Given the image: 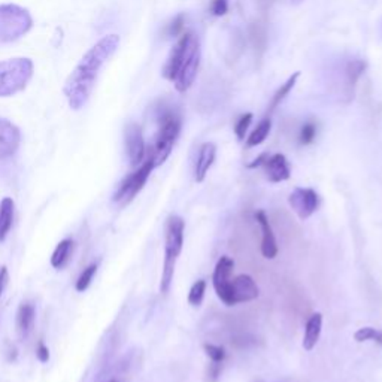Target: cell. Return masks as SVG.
<instances>
[{
    "instance_id": "6da1fadb",
    "label": "cell",
    "mask_w": 382,
    "mask_h": 382,
    "mask_svg": "<svg viewBox=\"0 0 382 382\" xmlns=\"http://www.w3.org/2000/svg\"><path fill=\"white\" fill-rule=\"evenodd\" d=\"M118 45V35H108L102 37L98 44L93 45L84 54L69 78L66 79L63 93L74 111H79L81 108L86 106L103 64L114 56Z\"/></svg>"
},
{
    "instance_id": "7a4b0ae2",
    "label": "cell",
    "mask_w": 382,
    "mask_h": 382,
    "mask_svg": "<svg viewBox=\"0 0 382 382\" xmlns=\"http://www.w3.org/2000/svg\"><path fill=\"white\" fill-rule=\"evenodd\" d=\"M157 122L158 130L153 146L149 148L146 154L154 160L156 168L165 163L173 149V145L178 139L183 127V118L178 109L172 105L161 103L157 108Z\"/></svg>"
},
{
    "instance_id": "3957f363",
    "label": "cell",
    "mask_w": 382,
    "mask_h": 382,
    "mask_svg": "<svg viewBox=\"0 0 382 382\" xmlns=\"http://www.w3.org/2000/svg\"><path fill=\"white\" fill-rule=\"evenodd\" d=\"M185 221L180 215H170L165 224V260H163V272L160 281V293L166 296L175 275L176 262L183 253L184 247Z\"/></svg>"
},
{
    "instance_id": "277c9868",
    "label": "cell",
    "mask_w": 382,
    "mask_h": 382,
    "mask_svg": "<svg viewBox=\"0 0 382 382\" xmlns=\"http://www.w3.org/2000/svg\"><path fill=\"white\" fill-rule=\"evenodd\" d=\"M33 76V62L30 59H9L0 62V98L23 91Z\"/></svg>"
},
{
    "instance_id": "5b68a950",
    "label": "cell",
    "mask_w": 382,
    "mask_h": 382,
    "mask_svg": "<svg viewBox=\"0 0 382 382\" xmlns=\"http://www.w3.org/2000/svg\"><path fill=\"white\" fill-rule=\"evenodd\" d=\"M32 16L18 5H0V44L13 42L32 29Z\"/></svg>"
},
{
    "instance_id": "8992f818",
    "label": "cell",
    "mask_w": 382,
    "mask_h": 382,
    "mask_svg": "<svg viewBox=\"0 0 382 382\" xmlns=\"http://www.w3.org/2000/svg\"><path fill=\"white\" fill-rule=\"evenodd\" d=\"M156 168L154 160L146 154V158L141 166H138L134 172L127 175L125 180L121 181L118 185L115 195H114V202L120 204H127L130 203L136 196H138L139 191L145 187L149 175H151L153 169Z\"/></svg>"
},
{
    "instance_id": "52a82bcc",
    "label": "cell",
    "mask_w": 382,
    "mask_h": 382,
    "mask_svg": "<svg viewBox=\"0 0 382 382\" xmlns=\"http://www.w3.org/2000/svg\"><path fill=\"white\" fill-rule=\"evenodd\" d=\"M200 57H202V52H200L199 37L193 33V36H191L190 39L185 59L181 64V69L178 75H176V79L173 81L175 88L180 93H185L191 86H193L199 72V67H200Z\"/></svg>"
},
{
    "instance_id": "ba28073f",
    "label": "cell",
    "mask_w": 382,
    "mask_h": 382,
    "mask_svg": "<svg viewBox=\"0 0 382 382\" xmlns=\"http://www.w3.org/2000/svg\"><path fill=\"white\" fill-rule=\"evenodd\" d=\"M289 203L294 214L300 218V220L305 221L317 212L320 207V196L317 191L312 188L296 187L289 197Z\"/></svg>"
},
{
    "instance_id": "9c48e42d",
    "label": "cell",
    "mask_w": 382,
    "mask_h": 382,
    "mask_svg": "<svg viewBox=\"0 0 382 382\" xmlns=\"http://www.w3.org/2000/svg\"><path fill=\"white\" fill-rule=\"evenodd\" d=\"M125 144L126 153L129 157L130 165L133 168L141 166L146 158V145L144 139L142 127L138 122H129L125 129Z\"/></svg>"
},
{
    "instance_id": "30bf717a",
    "label": "cell",
    "mask_w": 382,
    "mask_h": 382,
    "mask_svg": "<svg viewBox=\"0 0 382 382\" xmlns=\"http://www.w3.org/2000/svg\"><path fill=\"white\" fill-rule=\"evenodd\" d=\"M260 294V290L250 275H238L231 279L228 290V306H235L239 303L253 302Z\"/></svg>"
},
{
    "instance_id": "8fae6325",
    "label": "cell",
    "mask_w": 382,
    "mask_h": 382,
    "mask_svg": "<svg viewBox=\"0 0 382 382\" xmlns=\"http://www.w3.org/2000/svg\"><path fill=\"white\" fill-rule=\"evenodd\" d=\"M233 269H235V262L231 260L230 257L223 255L220 260L216 262L215 269H214V275H212V284L216 296L220 297L221 302L228 306V290H230V284H231V275H233Z\"/></svg>"
},
{
    "instance_id": "7c38bea8",
    "label": "cell",
    "mask_w": 382,
    "mask_h": 382,
    "mask_svg": "<svg viewBox=\"0 0 382 382\" xmlns=\"http://www.w3.org/2000/svg\"><path fill=\"white\" fill-rule=\"evenodd\" d=\"M191 36H193V32H185L180 36L178 42L175 44V47L172 48V51L169 54L165 67H163V76H165L168 81H172V83L176 79V75H178V72L181 69V64L185 59Z\"/></svg>"
},
{
    "instance_id": "4fadbf2b",
    "label": "cell",
    "mask_w": 382,
    "mask_h": 382,
    "mask_svg": "<svg viewBox=\"0 0 382 382\" xmlns=\"http://www.w3.org/2000/svg\"><path fill=\"white\" fill-rule=\"evenodd\" d=\"M21 142L20 129L9 120L0 118V160L12 157Z\"/></svg>"
},
{
    "instance_id": "5bb4252c",
    "label": "cell",
    "mask_w": 382,
    "mask_h": 382,
    "mask_svg": "<svg viewBox=\"0 0 382 382\" xmlns=\"http://www.w3.org/2000/svg\"><path fill=\"white\" fill-rule=\"evenodd\" d=\"M262 168H265L267 180L270 183H274V184L286 181L291 175L290 163H289V160H286V157L284 154L267 156V158L263 163Z\"/></svg>"
},
{
    "instance_id": "9a60e30c",
    "label": "cell",
    "mask_w": 382,
    "mask_h": 382,
    "mask_svg": "<svg viewBox=\"0 0 382 382\" xmlns=\"http://www.w3.org/2000/svg\"><path fill=\"white\" fill-rule=\"evenodd\" d=\"M255 220L257 223L260 224L262 228V254L267 260H272V258H275L278 255V243H277V238L274 230H272V226L269 223V218L266 215L265 211H257L255 212Z\"/></svg>"
},
{
    "instance_id": "2e32d148",
    "label": "cell",
    "mask_w": 382,
    "mask_h": 382,
    "mask_svg": "<svg viewBox=\"0 0 382 382\" xmlns=\"http://www.w3.org/2000/svg\"><path fill=\"white\" fill-rule=\"evenodd\" d=\"M215 156H216V146L212 142L202 144V146L199 149L196 168H195V181L196 183L200 184L204 181V178H207V175L215 161Z\"/></svg>"
},
{
    "instance_id": "e0dca14e",
    "label": "cell",
    "mask_w": 382,
    "mask_h": 382,
    "mask_svg": "<svg viewBox=\"0 0 382 382\" xmlns=\"http://www.w3.org/2000/svg\"><path fill=\"white\" fill-rule=\"evenodd\" d=\"M366 62L361 59H352L345 63L344 67V93L351 99L354 94V88H356L359 79L366 71Z\"/></svg>"
},
{
    "instance_id": "ac0fdd59",
    "label": "cell",
    "mask_w": 382,
    "mask_h": 382,
    "mask_svg": "<svg viewBox=\"0 0 382 382\" xmlns=\"http://www.w3.org/2000/svg\"><path fill=\"white\" fill-rule=\"evenodd\" d=\"M36 309L32 302H23L17 311V333L21 340L30 336L35 325Z\"/></svg>"
},
{
    "instance_id": "d6986e66",
    "label": "cell",
    "mask_w": 382,
    "mask_h": 382,
    "mask_svg": "<svg viewBox=\"0 0 382 382\" xmlns=\"http://www.w3.org/2000/svg\"><path fill=\"white\" fill-rule=\"evenodd\" d=\"M323 332V313L316 312L309 317L306 327H305V335H303V348L306 351H312L317 347L320 336Z\"/></svg>"
},
{
    "instance_id": "ffe728a7",
    "label": "cell",
    "mask_w": 382,
    "mask_h": 382,
    "mask_svg": "<svg viewBox=\"0 0 382 382\" xmlns=\"http://www.w3.org/2000/svg\"><path fill=\"white\" fill-rule=\"evenodd\" d=\"M13 214H16V202L11 197H4L0 202V243L5 242L12 228Z\"/></svg>"
},
{
    "instance_id": "44dd1931",
    "label": "cell",
    "mask_w": 382,
    "mask_h": 382,
    "mask_svg": "<svg viewBox=\"0 0 382 382\" xmlns=\"http://www.w3.org/2000/svg\"><path fill=\"white\" fill-rule=\"evenodd\" d=\"M72 248H74L72 239H63L51 255V266L54 269H63L67 265V262H69Z\"/></svg>"
},
{
    "instance_id": "7402d4cb",
    "label": "cell",
    "mask_w": 382,
    "mask_h": 382,
    "mask_svg": "<svg viewBox=\"0 0 382 382\" xmlns=\"http://www.w3.org/2000/svg\"><path fill=\"white\" fill-rule=\"evenodd\" d=\"M300 78V72H296L293 74L289 79L285 81V83L277 90V93L274 94V98H272L270 100V105H269V109H267V114L270 112H274L275 109L284 102V99L286 98V96L290 94V91L294 88V86L297 84V79Z\"/></svg>"
},
{
    "instance_id": "603a6c76",
    "label": "cell",
    "mask_w": 382,
    "mask_h": 382,
    "mask_svg": "<svg viewBox=\"0 0 382 382\" xmlns=\"http://www.w3.org/2000/svg\"><path fill=\"white\" fill-rule=\"evenodd\" d=\"M270 129H272V121H270V118L266 117L260 122H258V126L251 132L250 138L247 139V146L253 148V146L263 144L267 139Z\"/></svg>"
},
{
    "instance_id": "cb8c5ba5",
    "label": "cell",
    "mask_w": 382,
    "mask_h": 382,
    "mask_svg": "<svg viewBox=\"0 0 382 382\" xmlns=\"http://www.w3.org/2000/svg\"><path fill=\"white\" fill-rule=\"evenodd\" d=\"M204 293H207V281L204 279H199L196 281L193 285H191L190 293H188V303L191 306H200L203 299H204Z\"/></svg>"
},
{
    "instance_id": "d4e9b609",
    "label": "cell",
    "mask_w": 382,
    "mask_h": 382,
    "mask_svg": "<svg viewBox=\"0 0 382 382\" xmlns=\"http://www.w3.org/2000/svg\"><path fill=\"white\" fill-rule=\"evenodd\" d=\"M354 339L356 342H367V340H374V342H378L382 345V332L378 329H374V327H361L356 333H354Z\"/></svg>"
},
{
    "instance_id": "484cf974",
    "label": "cell",
    "mask_w": 382,
    "mask_h": 382,
    "mask_svg": "<svg viewBox=\"0 0 382 382\" xmlns=\"http://www.w3.org/2000/svg\"><path fill=\"white\" fill-rule=\"evenodd\" d=\"M96 272H98V265H96V263L90 265L88 267H86L83 270V274L79 275V278H78V281L75 284L76 291L83 293V291H86L88 289L91 281H93V278H94V275H96Z\"/></svg>"
},
{
    "instance_id": "4316f807",
    "label": "cell",
    "mask_w": 382,
    "mask_h": 382,
    "mask_svg": "<svg viewBox=\"0 0 382 382\" xmlns=\"http://www.w3.org/2000/svg\"><path fill=\"white\" fill-rule=\"evenodd\" d=\"M317 138V122L316 121H306L300 129L299 133V142L302 145H311Z\"/></svg>"
},
{
    "instance_id": "83f0119b",
    "label": "cell",
    "mask_w": 382,
    "mask_h": 382,
    "mask_svg": "<svg viewBox=\"0 0 382 382\" xmlns=\"http://www.w3.org/2000/svg\"><path fill=\"white\" fill-rule=\"evenodd\" d=\"M204 352H207L208 359L211 360V363L215 364H221L226 359V351L223 347H218L214 344H204Z\"/></svg>"
},
{
    "instance_id": "f1b7e54d",
    "label": "cell",
    "mask_w": 382,
    "mask_h": 382,
    "mask_svg": "<svg viewBox=\"0 0 382 382\" xmlns=\"http://www.w3.org/2000/svg\"><path fill=\"white\" fill-rule=\"evenodd\" d=\"M251 121H253V114L251 112H247L241 115L238 120H236V125H235V133L238 136L239 141H243L245 139V134H247L250 126H251Z\"/></svg>"
},
{
    "instance_id": "f546056e",
    "label": "cell",
    "mask_w": 382,
    "mask_h": 382,
    "mask_svg": "<svg viewBox=\"0 0 382 382\" xmlns=\"http://www.w3.org/2000/svg\"><path fill=\"white\" fill-rule=\"evenodd\" d=\"M184 24H185V17L183 16V13H180V16H176L166 27V35L169 37H176V36H181L183 32H184Z\"/></svg>"
},
{
    "instance_id": "4dcf8cb0",
    "label": "cell",
    "mask_w": 382,
    "mask_h": 382,
    "mask_svg": "<svg viewBox=\"0 0 382 382\" xmlns=\"http://www.w3.org/2000/svg\"><path fill=\"white\" fill-rule=\"evenodd\" d=\"M209 11L215 17H223L228 11V0H211Z\"/></svg>"
},
{
    "instance_id": "1f68e13d",
    "label": "cell",
    "mask_w": 382,
    "mask_h": 382,
    "mask_svg": "<svg viewBox=\"0 0 382 382\" xmlns=\"http://www.w3.org/2000/svg\"><path fill=\"white\" fill-rule=\"evenodd\" d=\"M36 357L39 361L47 363L50 360V349L48 347L44 344V340H39L37 347H36Z\"/></svg>"
},
{
    "instance_id": "d6a6232c",
    "label": "cell",
    "mask_w": 382,
    "mask_h": 382,
    "mask_svg": "<svg viewBox=\"0 0 382 382\" xmlns=\"http://www.w3.org/2000/svg\"><path fill=\"white\" fill-rule=\"evenodd\" d=\"M8 279H9V275H8L6 266H0V296H2L5 286L8 285Z\"/></svg>"
},
{
    "instance_id": "836d02e7",
    "label": "cell",
    "mask_w": 382,
    "mask_h": 382,
    "mask_svg": "<svg viewBox=\"0 0 382 382\" xmlns=\"http://www.w3.org/2000/svg\"><path fill=\"white\" fill-rule=\"evenodd\" d=\"M267 153H263V154H260V156H258L253 163H250V165H248V168L250 169H255V168H262L263 166V163L266 161V158H267Z\"/></svg>"
},
{
    "instance_id": "e575fe53",
    "label": "cell",
    "mask_w": 382,
    "mask_h": 382,
    "mask_svg": "<svg viewBox=\"0 0 382 382\" xmlns=\"http://www.w3.org/2000/svg\"><path fill=\"white\" fill-rule=\"evenodd\" d=\"M291 2H293V4H302L303 0H291Z\"/></svg>"
}]
</instances>
